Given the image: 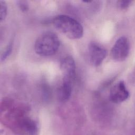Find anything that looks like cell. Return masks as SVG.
I'll use <instances>...</instances> for the list:
<instances>
[{"mask_svg":"<svg viewBox=\"0 0 135 135\" xmlns=\"http://www.w3.org/2000/svg\"><path fill=\"white\" fill-rule=\"evenodd\" d=\"M54 27L69 38H80L83 34L81 24L73 17L66 15H59L53 20Z\"/></svg>","mask_w":135,"mask_h":135,"instance_id":"cell-1","label":"cell"},{"mask_svg":"<svg viewBox=\"0 0 135 135\" xmlns=\"http://www.w3.org/2000/svg\"><path fill=\"white\" fill-rule=\"evenodd\" d=\"M60 44L59 37L55 33L52 32H46L36 39L34 44V50L35 52L41 56H51L57 52Z\"/></svg>","mask_w":135,"mask_h":135,"instance_id":"cell-2","label":"cell"},{"mask_svg":"<svg viewBox=\"0 0 135 135\" xmlns=\"http://www.w3.org/2000/svg\"><path fill=\"white\" fill-rule=\"evenodd\" d=\"M8 126L18 134H36L38 130L36 123L25 115L14 120Z\"/></svg>","mask_w":135,"mask_h":135,"instance_id":"cell-3","label":"cell"},{"mask_svg":"<svg viewBox=\"0 0 135 135\" xmlns=\"http://www.w3.org/2000/svg\"><path fill=\"white\" fill-rule=\"evenodd\" d=\"M130 52V43L126 36L119 37L113 45L111 55L112 59L118 62L124 61L128 56Z\"/></svg>","mask_w":135,"mask_h":135,"instance_id":"cell-4","label":"cell"},{"mask_svg":"<svg viewBox=\"0 0 135 135\" xmlns=\"http://www.w3.org/2000/svg\"><path fill=\"white\" fill-rule=\"evenodd\" d=\"M107 54V50L96 43L92 42L89 45V59L94 66L100 65L106 57Z\"/></svg>","mask_w":135,"mask_h":135,"instance_id":"cell-5","label":"cell"},{"mask_svg":"<svg viewBox=\"0 0 135 135\" xmlns=\"http://www.w3.org/2000/svg\"><path fill=\"white\" fill-rule=\"evenodd\" d=\"M129 97V92L122 81L117 83L112 87L110 90V98L113 103H121L126 100Z\"/></svg>","mask_w":135,"mask_h":135,"instance_id":"cell-6","label":"cell"},{"mask_svg":"<svg viewBox=\"0 0 135 135\" xmlns=\"http://www.w3.org/2000/svg\"><path fill=\"white\" fill-rule=\"evenodd\" d=\"M60 69L63 80L72 81L75 77L76 66L74 59L70 56L63 58L60 63Z\"/></svg>","mask_w":135,"mask_h":135,"instance_id":"cell-7","label":"cell"},{"mask_svg":"<svg viewBox=\"0 0 135 135\" xmlns=\"http://www.w3.org/2000/svg\"><path fill=\"white\" fill-rule=\"evenodd\" d=\"M72 81L63 80V82L57 90V98L61 102L68 101L72 93Z\"/></svg>","mask_w":135,"mask_h":135,"instance_id":"cell-8","label":"cell"},{"mask_svg":"<svg viewBox=\"0 0 135 135\" xmlns=\"http://www.w3.org/2000/svg\"><path fill=\"white\" fill-rule=\"evenodd\" d=\"M0 19L1 21H3L7 15V7L6 3L5 1H0Z\"/></svg>","mask_w":135,"mask_h":135,"instance_id":"cell-9","label":"cell"},{"mask_svg":"<svg viewBox=\"0 0 135 135\" xmlns=\"http://www.w3.org/2000/svg\"><path fill=\"white\" fill-rule=\"evenodd\" d=\"M12 49H13V45H12V43H11L7 45V46L5 49V51L2 54L1 56V62L5 60L10 55V54L12 52Z\"/></svg>","mask_w":135,"mask_h":135,"instance_id":"cell-10","label":"cell"},{"mask_svg":"<svg viewBox=\"0 0 135 135\" xmlns=\"http://www.w3.org/2000/svg\"><path fill=\"white\" fill-rule=\"evenodd\" d=\"M17 5L19 7V8L23 11V12H26L28 10V3L26 1H16Z\"/></svg>","mask_w":135,"mask_h":135,"instance_id":"cell-11","label":"cell"},{"mask_svg":"<svg viewBox=\"0 0 135 135\" xmlns=\"http://www.w3.org/2000/svg\"><path fill=\"white\" fill-rule=\"evenodd\" d=\"M132 1L130 0H121L118 2V4L119 7L122 9H125L128 8L131 4Z\"/></svg>","mask_w":135,"mask_h":135,"instance_id":"cell-12","label":"cell"}]
</instances>
